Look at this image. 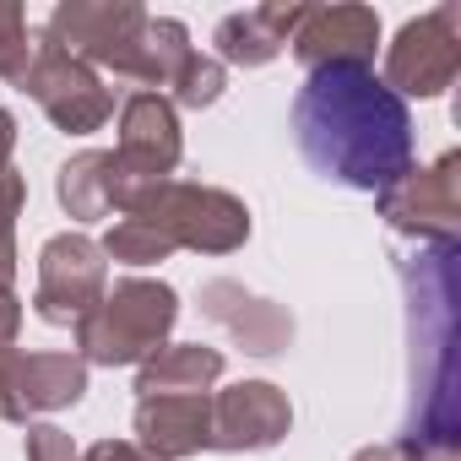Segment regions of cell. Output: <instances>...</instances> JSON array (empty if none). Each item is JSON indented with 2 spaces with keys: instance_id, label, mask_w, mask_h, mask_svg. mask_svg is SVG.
<instances>
[{
  "instance_id": "cell-1",
  "label": "cell",
  "mask_w": 461,
  "mask_h": 461,
  "mask_svg": "<svg viewBox=\"0 0 461 461\" xmlns=\"http://www.w3.org/2000/svg\"><path fill=\"white\" fill-rule=\"evenodd\" d=\"M294 141L321 179L369 195L412 168V114L364 66H326L304 77L294 98Z\"/></svg>"
},
{
  "instance_id": "cell-2",
  "label": "cell",
  "mask_w": 461,
  "mask_h": 461,
  "mask_svg": "<svg viewBox=\"0 0 461 461\" xmlns=\"http://www.w3.org/2000/svg\"><path fill=\"white\" fill-rule=\"evenodd\" d=\"M461 245H412L396 261L407 294V423L402 439L412 445H456L461 450V412H456V342H461Z\"/></svg>"
},
{
  "instance_id": "cell-3",
  "label": "cell",
  "mask_w": 461,
  "mask_h": 461,
  "mask_svg": "<svg viewBox=\"0 0 461 461\" xmlns=\"http://www.w3.org/2000/svg\"><path fill=\"white\" fill-rule=\"evenodd\" d=\"M179 321V294L158 277H125L114 283L71 331H77V358L93 369H125L147 364L158 348H168V331Z\"/></svg>"
},
{
  "instance_id": "cell-4",
  "label": "cell",
  "mask_w": 461,
  "mask_h": 461,
  "mask_svg": "<svg viewBox=\"0 0 461 461\" xmlns=\"http://www.w3.org/2000/svg\"><path fill=\"white\" fill-rule=\"evenodd\" d=\"M136 217H147L158 234L168 240V250H201V256H234L250 240V206L234 190L217 185H190V179H163L158 190H147L136 206H125Z\"/></svg>"
},
{
  "instance_id": "cell-5",
  "label": "cell",
  "mask_w": 461,
  "mask_h": 461,
  "mask_svg": "<svg viewBox=\"0 0 461 461\" xmlns=\"http://www.w3.org/2000/svg\"><path fill=\"white\" fill-rule=\"evenodd\" d=\"M179 158H185L179 109L163 93H131L120 104V141L109 152V201H114V217L125 206H136L147 190H158L163 179H174Z\"/></svg>"
},
{
  "instance_id": "cell-6",
  "label": "cell",
  "mask_w": 461,
  "mask_h": 461,
  "mask_svg": "<svg viewBox=\"0 0 461 461\" xmlns=\"http://www.w3.org/2000/svg\"><path fill=\"white\" fill-rule=\"evenodd\" d=\"M147 17L152 12L136 6V0H60L39 33L50 44H60L66 55H77L82 66H93V71L104 66V71L136 82Z\"/></svg>"
},
{
  "instance_id": "cell-7",
  "label": "cell",
  "mask_w": 461,
  "mask_h": 461,
  "mask_svg": "<svg viewBox=\"0 0 461 461\" xmlns=\"http://www.w3.org/2000/svg\"><path fill=\"white\" fill-rule=\"evenodd\" d=\"M380 217L412 245H456L461 234V152H439L429 168H407L380 190Z\"/></svg>"
},
{
  "instance_id": "cell-8",
  "label": "cell",
  "mask_w": 461,
  "mask_h": 461,
  "mask_svg": "<svg viewBox=\"0 0 461 461\" xmlns=\"http://www.w3.org/2000/svg\"><path fill=\"white\" fill-rule=\"evenodd\" d=\"M461 77V6H434L423 17H407L402 33L385 50V87L407 98H439Z\"/></svg>"
},
{
  "instance_id": "cell-9",
  "label": "cell",
  "mask_w": 461,
  "mask_h": 461,
  "mask_svg": "<svg viewBox=\"0 0 461 461\" xmlns=\"http://www.w3.org/2000/svg\"><path fill=\"white\" fill-rule=\"evenodd\" d=\"M23 93L66 136H93L114 114V93L104 87V77L93 66H82L77 55H66L60 44H50L44 33H33V66L23 77Z\"/></svg>"
},
{
  "instance_id": "cell-10",
  "label": "cell",
  "mask_w": 461,
  "mask_h": 461,
  "mask_svg": "<svg viewBox=\"0 0 461 461\" xmlns=\"http://www.w3.org/2000/svg\"><path fill=\"white\" fill-rule=\"evenodd\" d=\"M109 294V256L87 234H55L39 250V288L33 310L44 326H77Z\"/></svg>"
},
{
  "instance_id": "cell-11",
  "label": "cell",
  "mask_w": 461,
  "mask_h": 461,
  "mask_svg": "<svg viewBox=\"0 0 461 461\" xmlns=\"http://www.w3.org/2000/svg\"><path fill=\"white\" fill-rule=\"evenodd\" d=\"M87 396V364L77 353H6L0 358V418L28 423L39 412L77 407Z\"/></svg>"
},
{
  "instance_id": "cell-12",
  "label": "cell",
  "mask_w": 461,
  "mask_h": 461,
  "mask_svg": "<svg viewBox=\"0 0 461 461\" xmlns=\"http://www.w3.org/2000/svg\"><path fill=\"white\" fill-rule=\"evenodd\" d=\"M294 60L310 71L326 66H364L375 71V50H380V12L375 6H304V23L288 39Z\"/></svg>"
},
{
  "instance_id": "cell-13",
  "label": "cell",
  "mask_w": 461,
  "mask_h": 461,
  "mask_svg": "<svg viewBox=\"0 0 461 461\" xmlns=\"http://www.w3.org/2000/svg\"><path fill=\"white\" fill-rule=\"evenodd\" d=\"M294 429V407L272 380H240L212 396V450H272Z\"/></svg>"
},
{
  "instance_id": "cell-14",
  "label": "cell",
  "mask_w": 461,
  "mask_h": 461,
  "mask_svg": "<svg viewBox=\"0 0 461 461\" xmlns=\"http://www.w3.org/2000/svg\"><path fill=\"white\" fill-rule=\"evenodd\" d=\"M201 315H206L217 331H228L245 353H256V358H277V353L294 342V315H288L283 304L250 294V288L234 283V277H212V283L201 288Z\"/></svg>"
},
{
  "instance_id": "cell-15",
  "label": "cell",
  "mask_w": 461,
  "mask_h": 461,
  "mask_svg": "<svg viewBox=\"0 0 461 461\" xmlns=\"http://www.w3.org/2000/svg\"><path fill=\"white\" fill-rule=\"evenodd\" d=\"M131 429L152 461L201 456L212 450V391L206 396H141Z\"/></svg>"
},
{
  "instance_id": "cell-16",
  "label": "cell",
  "mask_w": 461,
  "mask_h": 461,
  "mask_svg": "<svg viewBox=\"0 0 461 461\" xmlns=\"http://www.w3.org/2000/svg\"><path fill=\"white\" fill-rule=\"evenodd\" d=\"M299 23H304V0H267V6H250V12H228L212 33V44H217L212 60L217 66H245V71L272 66L288 50Z\"/></svg>"
},
{
  "instance_id": "cell-17",
  "label": "cell",
  "mask_w": 461,
  "mask_h": 461,
  "mask_svg": "<svg viewBox=\"0 0 461 461\" xmlns=\"http://www.w3.org/2000/svg\"><path fill=\"white\" fill-rule=\"evenodd\" d=\"M222 353L206 342H168L147 364H136V402L141 396H206L222 380Z\"/></svg>"
},
{
  "instance_id": "cell-18",
  "label": "cell",
  "mask_w": 461,
  "mask_h": 461,
  "mask_svg": "<svg viewBox=\"0 0 461 461\" xmlns=\"http://www.w3.org/2000/svg\"><path fill=\"white\" fill-rule=\"evenodd\" d=\"M55 195H60V206H66L71 222H104V217H114V201H109V152L87 147V152L66 158L60 174H55Z\"/></svg>"
},
{
  "instance_id": "cell-19",
  "label": "cell",
  "mask_w": 461,
  "mask_h": 461,
  "mask_svg": "<svg viewBox=\"0 0 461 461\" xmlns=\"http://www.w3.org/2000/svg\"><path fill=\"white\" fill-rule=\"evenodd\" d=\"M28 206V179L17 163H0V294H12L17 283V217Z\"/></svg>"
},
{
  "instance_id": "cell-20",
  "label": "cell",
  "mask_w": 461,
  "mask_h": 461,
  "mask_svg": "<svg viewBox=\"0 0 461 461\" xmlns=\"http://www.w3.org/2000/svg\"><path fill=\"white\" fill-rule=\"evenodd\" d=\"M222 87H228V71H222V66H217L212 55H201V50H195V55L185 60V71L174 77V87H168L163 98H168L174 109H212V104L222 98Z\"/></svg>"
},
{
  "instance_id": "cell-21",
  "label": "cell",
  "mask_w": 461,
  "mask_h": 461,
  "mask_svg": "<svg viewBox=\"0 0 461 461\" xmlns=\"http://www.w3.org/2000/svg\"><path fill=\"white\" fill-rule=\"evenodd\" d=\"M33 66V33H28V12L17 0H0V82L23 87Z\"/></svg>"
},
{
  "instance_id": "cell-22",
  "label": "cell",
  "mask_w": 461,
  "mask_h": 461,
  "mask_svg": "<svg viewBox=\"0 0 461 461\" xmlns=\"http://www.w3.org/2000/svg\"><path fill=\"white\" fill-rule=\"evenodd\" d=\"M28 461H82V450L71 445L66 429H55V423H28Z\"/></svg>"
},
{
  "instance_id": "cell-23",
  "label": "cell",
  "mask_w": 461,
  "mask_h": 461,
  "mask_svg": "<svg viewBox=\"0 0 461 461\" xmlns=\"http://www.w3.org/2000/svg\"><path fill=\"white\" fill-rule=\"evenodd\" d=\"M82 461H152V456L141 445H131V439H98V445L82 450Z\"/></svg>"
},
{
  "instance_id": "cell-24",
  "label": "cell",
  "mask_w": 461,
  "mask_h": 461,
  "mask_svg": "<svg viewBox=\"0 0 461 461\" xmlns=\"http://www.w3.org/2000/svg\"><path fill=\"white\" fill-rule=\"evenodd\" d=\"M17 331H23V299L0 294V353H17Z\"/></svg>"
},
{
  "instance_id": "cell-25",
  "label": "cell",
  "mask_w": 461,
  "mask_h": 461,
  "mask_svg": "<svg viewBox=\"0 0 461 461\" xmlns=\"http://www.w3.org/2000/svg\"><path fill=\"white\" fill-rule=\"evenodd\" d=\"M396 445H402L407 461H461L456 445H412V439H396Z\"/></svg>"
},
{
  "instance_id": "cell-26",
  "label": "cell",
  "mask_w": 461,
  "mask_h": 461,
  "mask_svg": "<svg viewBox=\"0 0 461 461\" xmlns=\"http://www.w3.org/2000/svg\"><path fill=\"white\" fill-rule=\"evenodd\" d=\"M12 152H17V120L12 109H0V163H12Z\"/></svg>"
},
{
  "instance_id": "cell-27",
  "label": "cell",
  "mask_w": 461,
  "mask_h": 461,
  "mask_svg": "<svg viewBox=\"0 0 461 461\" xmlns=\"http://www.w3.org/2000/svg\"><path fill=\"white\" fill-rule=\"evenodd\" d=\"M353 461H407V456H402V445H364V450H353Z\"/></svg>"
},
{
  "instance_id": "cell-28",
  "label": "cell",
  "mask_w": 461,
  "mask_h": 461,
  "mask_svg": "<svg viewBox=\"0 0 461 461\" xmlns=\"http://www.w3.org/2000/svg\"><path fill=\"white\" fill-rule=\"evenodd\" d=\"M0 358H6V353H0Z\"/></svg>"
}]
</instances>
